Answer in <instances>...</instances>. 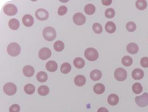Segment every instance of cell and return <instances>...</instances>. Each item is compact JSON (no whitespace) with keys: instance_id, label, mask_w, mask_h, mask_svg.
<instances>
[{"instance_id":"obj_1","label":"cell","mask_w":148,"mask_h":112,"mask_svg":"<svg viewBox=\"0 0 148 112\" xmlns=\"http://www.w3.org/2000/svg\"><path fill=\"white\" fill-rule=\"evenodd\" d=\"M43 36L48 41H51L56 38V33L54 28L51 26L45 28L43 30Z\"/></svg>"},{"instance_id":"obj_2","label":"cell","mask_w":148,"mask_h":112,"mask_svg":"<svg viewBox=\"0 0 148 112\" xmlns=\"http://www.w3.org/2000/svg\"><path fill=\"white\" fill-rule=\"evenodd\" d=\"M21 47L16 42L10 43L7 48V52L10 56L16 57L21 53Z\"/></svg>"},{"instance_id":"obj_3","label":"cell","mask_w":148,"mask_h":112,"mask_svg":"<svg viewBox=\"0 0 148 112\" xmlns=\"http://www.w3.org/2000/svg\"><path fill=\"white\" fill-rule=\"evenodd\" d=\"M84 56L88 60L94 61L98 59L99 53L96 49L93 48H89L85 50Z\"/></svg>"},{"instance_id":"obj_4","label":"cell","mask_w":148,"mask_h":112,"mask_svg":"<svg viewBox=\"0 0 148 112\" xmlns=\"http://www.w3.org/2000/svg\"><path fill=\"white\" fill-rule=\"evenodd\" d=\"M3 11L5 15L9 16H13L17 13L18 9L16 5L11 3H8L3 7Z\"/></svg>"},{"instance_id":"obj_5","label":"cell","mask_w":148,"mask_h":112,"mask_svg":"<svg viewBox=\"0 0 148 112\" xmlns=\"http://www.w3.org/2000/svg\"><path fill=\"white\" fill-rule=\"evenodd\" d=\"M4 93L8 95H12L17 92V86L12 82L6 83L3 88Z\"/></svg>"},{"instance_id":"obj_6","label":"cell","mask_w":148,"mask_h":112,"mask_svg":"<svg viewBox=\"0 0 148 112\" xmlns=\"http://www.w3.org/2000/svg\"><path fill=\"white\" fill-rule=\"evenodd\" d=\"M136 104L140 107H145L148 105V93H144L141 96H137L135 98Z\"/></svg>"},{"instance_id":"obj_7","label":"cell","mask_w":148,"mask_h":112,"mask_svg":"<svg viewBox=\"0 0 148 112\" xmlns=\"http://www.w3.org/2000/svg\"><path fill=\"white\" fill-rule=\"evenodd\" d=\"M114 75L116 80L119 81H123L127 78V73L124 69L119 68L116 69L114 73Z\"/></svg>"},{"instance_id":"obj_8","label":"cell","mask_w":148,"mask_h":112,"mask_svg":"<svg viewBox=\"0 0 148 112\" xmlns=\"http://www.w3.org/2000/svg\"><path fill=\"white\" fill-rule=\"evenodd\" d=\"M51 56V51L47 48H43L40 49L38 53V56L42 60H46Z\"/></svg>"},{"instance_id":"obj_9","label":"cell","mask_w":148,"mask_h":112,"mask_svg":"<svg viewBox=\"0 0 148 112\" xmlns=\"http://www.w3.org/2000/svg\"><path fill=\"white\" fill-rule=\"evenodd\" d=\"M74 22L77 25H83L86 21V18L82 13H75L73 16Z\"/></svg>"},{"instance_id":"obj_10","label":"cell","mask_w":148,"mask_h":112,"mask_svg":"<svg viewBox=\"0 0 148 112\" xmlns=\"http://www.w3.org/2000/svg\"><path fill=\"white\" fill-rule=\"evenodd\" d=\"M37 19L40 21H45L49 18V12L44 9H39L36 12Z\"/></svg>"},{"instance_id":"obj_11","label":"cell","mask_w":148,"mask_h":112,"mask_svg":"<svg viewBox=\"0 0 148 112\" xmlns=\"http://www.w3.org/2000/svg\"><path fill=\"white\" fill-rule=\"evenodd\" d=\"M22 23L26 27H30L34 24V19L30 15H25L22 18Z\"/></svg>"},{"instance_id":"obj_12","label":"cell","mask_w":148,"mask_h":112,"mask_svg":"<svg viewBox=\"0 0 148 112\" xmlns=\"http://www.w3.org/2000/svg\"><path fill=\"white\" fill-rule=\"evenodd\" d=\"M132 75L134 80H141L144 77V71L141 69L136 68L133 71L132 73Z\"/></svg>"},{"instance_id":"obj_13","label":"cell","mask_w":148,"mask_h":112,"mask_svg":"<svg viewBox=\"0 0 148 112\" xmlns=\"http://www.w3.org/2000/svg\"><path fill=\"white\" fill-rule=\"evenodd\" d=\"M127 50L128 53H130L132 55H134V54H136L137 53H138L139 48L137 44L132 42L127 45Z\"/></svg>"},{"instance_id":"obj_14","label":"cell","mask_w":148,"mask_h":112,"mask_svg":"<svg viewBox=\"0 0 148 112\" xmlns=\"http://www.w3.org/2000/svg\"><path fill=\"white\" fill-rule=\"evenodd\" d=\"M23 73L27 77H31L34 75V68L30 65H26L23 68Z\"/></svg>"},{"instance_id":"obj_15","label":"cell","mask_w":148,"mask_h":112,"mask_svg":"<svg viewBox=\"0 0 148 112\" xmlns=\"http://www.w3.org/2000/svg\"><path fill=\"white\" fill-rule=\"evenodd\" d=\"M74 82L77 86H82L86 82V78L83 75H77L74 79Z\"/></svg>"},{"instance_id":"obj_16","label":"cell","mask_w":148,"mask_h":112,"mask_svg":"<svg viewBox=\"0 0 148 112\" xmlns=\"http://www.w3.org/2000/svg\"><path fill=\"white\" fill-rule=\"evenodd\" d=\"M119 102V97L115 94H111L108 97V102L112 106L116 105Z\"/></svg>"},{"instance_id":"obj_17","label":"cell","mask_w":148,"mask_h":112,"mask_svg":"<svg viewBox=\"0 0 148 112\" xmlns=\"http://www.w3.org/2000/svg\"><path fill=\"white\" fill-rule=\"evenodd\" d=\"M46 69L50 72H54L58 69V64L54 61H49L46 65Z\"/></svg>"},{"instance_id":"obj_18","label":"cell","mask_w":148,"mask_h":112,"mask_svg":"<svg viewBox=\"0 0 148 112\" xmlns=\"http://www.w3.org/2000/svg\"><path fill=\"white\" fill-rule=\"evenodd\" d=\"M105 29L108 33L112 34L115 32L116 30V26L113 22L109 21L106 24Z\"/></svg>"},{"instance_id":"obj_19","label":"cell","mask_w":148,"mask_h":112,"mask_svg":"<svg viewBox=\"0 0 148 112\" xmlns=\"http://www.w3.org/2000/svg\"><path fill=\"white\" fill-rule=\"evenodd\" d=\"M101 77H102L101 72L97 69L93 70L90 73V77L93 81H98L100 80Z\"/></svg>"},{"instance_id":"obj_20","label":"cell","mask_w":148,"mask_h":112,"mask_svg":"<svg viewBox=\"0 0 148 112\" xmlns=\"http://www.w3.org/2000/svg\"><path fill=\"white\" fill-rule=\"evenodd\" d=\"M105 86L103 84L101 83L97 84L93 86V91L96 94H103L105 91Z\"/></svg>"},{"instance_id":"obj_21","label":"cell","mask_w":148,"mask_h":112,"mask_svg":"<svg viewBox=\"0 0 148 112\" xmlns=\"http://www.w3.org/2000/svg\"><path fill=\"white\" fill-rule=\"evenodd\" d=\"M74 65L76 68L82 69L85 65V61L83 58L80 57H77L74 60Z\"/></svg>"},{"instance_id":"obj_22","label":"cell","mask_w":148,"mask_h":112,"mask_svg":"<svg viewBox=\"0 0 148 112\" xmlns=\"http://www.w3.org/2000/svg\"><path fill=\"white\" fill-rule=\"evenodd\" d=\"M9 28L13 30H16L19 28V22L17 19H13L9 21Z\"/></svg>"},{"instance_id":"obj_23","label":"cell","mask_w":148,"mask_h":112,"mask_svg":"<svg viewBox=\"0 0 148 112\" xmlns=\"http://www.w3.org/2000/svg\"><path fill=\"white\" fill-rule=\"evenodd\" d=\"M71 70V66L69 62L63 63L60 67V71L63 74H68Z\"/></svg>"},{"instance_id":"obj_24","label":"cell","mask_w":148,"mask_h":112,"mask_svg":"<svg viewBox=\"0 0 148 112\" xmlns=\"http://www.w3.org/2000/svg\"><path fill=\"white\" fill-rule=\"evenodd\" d=\"M95 6L92 3H88L84 7V12L88 15H92L95 12Z\"/></svg>"},{"instance_id":"obj_25","label":"cell","mask_w":148,"mask_h":112,"mask_svg":"<svg viewBox=\"0 0 148 112\" xmlns=\"http://www.w3.org/2000/svg\"><path fill=\"white\" fill-rule=\"evenodd\" d=\"M48 78V75L45 72H39L37 75V80L40 82H45Z\"/></svg>"},{"instance_id":"obj_26","label":"cell","mask_w":148,"mask_h":112,"mask_svg":"<svg viewBox=\"0 0 148 112\" xmlns=\"http://www.w3.org/2000/svg\"><path fill=\"white\" fill-rule=\"evenodd\" d=\"M49 88L46 85H42L38 88V92L39 95L45 96L49 93Z\"/></svg>"},{"instance_id":"obj_27","label":"cell","mask_w":148,"mask_h":112,"mask_svg":"<svg viewBox=\"0 0 148 112\" xmlns=\"http://www.w3.org/2000/svg\"><path fill=\"white\" fill-rule=\"evenodd\" d=\"M136 8L141 10L145 9L147 7V2L145 0H138L136 3Z\"/></svg>"},{"instance_id":"obj_28","label":"cell","mask_w":148,"mask_h":112,"mask_svg":"<svg viewBox=\"0 0 148 112\" xmlns=\"http://www.w3.org/2000/svg\"><path fill=\"white\" fill-rule=\"evenodd\" d=\"M143 90V88L141 84L138 82H136L133 84L132 86V91L134 94H140Z\"/></svg>"},{"instance_id":"obj_29","label":"cell","mask_w":148,"mask_h":112,"mask_svg":"<svg viewBox=\"0 0 148 112\" xmlns=\"http://www.w3.org/2000/svg\"><path fill=\"white\" fill-rule=\"evenodd\" d=\"M36 88L33 84H27L24 86V91L27 94H33L35 92Z\"/></svg>"},{"instance_id":"obj_30","label":"cell","mask_w":148,"mask_h":112,"mask_svg":"<svg viewBox=\"0 0 148 112\" xmlns=\"http://www.w3.org/2000/svg\"><path fill=\"white\" fill-rule=\"evenodd\" d=\"M54 48L56 52H62L64 48V44L62 41H57L54 44Z\"/></svg>"},{"instance_id":"obj_31","label":"cell","mask_w":148,"mask_h":112,"mask_svg":"<svg viewBox=\"0 0 148 112\" xmlns=\"http://www.w3.org/2000/svg\"><path fill=\"white\" fill-rule=\"evenodd\" d=\"M121 62L125 66H130L133 63V59L130 56H124L121 59Z\"/></svg>"},{"instance_id":"obj_32","label":"cell","mask_w":148,"mask_h":112,"mask_svg":"<svg viewBox=\"0 0 148 112\" xmlns=\"http://www.w3.org/2000/svg\"><path fill=\"white\" fill-rule=\"evenodd\" d=\"M92 29L96 34H100L103 32V27L99 23H95L92 25Z\"/></svg>"},{"instance_id":"obj_33","label":"cell","mask_w":148,"mask_h":112,"mask_svg":"<svg viewBox=\"0 0 148 112\" xmlns=\"http://www.w3.org/2000/svg\"><path fill=\"white\" fill-rule=\"evenodd\" d=\"M105 15L106 17L108 19H112L115 16V11L112 8H108L107 9L105 12Z\"/></svg>"},{"instance_id":"obj_34","label":"cell","mask_w":148,"mask_h":112,"mask_svg":"<svg viewBox=\"0 0 148 112\" xmlns=\"http://www.w3.org/2000/svg\"><path fill=\"white\" fill-rule=\"evenodd\" d=\"M126 28L130 32H133L136 29V25L133 22H129L126 25Z\"/></svg>"},{"instance_id":"obj_35","label":"cell","mask_w":148,"mask_h":112,"mask_svg":"<svg viewBox=\"0 0 148 112\" xmlns=\"http://www.w3.org/2000/svg\"><path fill=\"white\" fill-rule=\"evenodd\" d=\"M67 12V8L65 6H61L58 8V13L59 16H63Z\"/></svg>"},{"instance_id":"obj_36","label":"cell","mask_w":148,"mask_h":112,"mask_svg":"<svg viewBox=\"0 0 148 112\" xmlns=\"http://www.w3.org/2000/svg\"><path fill=\"white\" fill-rule=\"evenodd\" d=\"M140 64L143 68H148V57H145L142 58L140 61Z\"/></svg>"},{"instance_id":"obj_37","label":"cell","mask_w":148,"mask_h":112,"mask_svg":"<svg viewBox=\"0 0 148 112\" xmlns=\"http://www.w3.org/2000/svg\"><path fill=\"white\" fill-rule=\"evenodd\" d=\"M20 106L18 104H14L12 105L9 109L10 112H19Z\"/></svg>"},{"instance_id":"obj_38","label":"cell","mask_w":148,"mask_h":112,"mask_svg":"<svg viewBox=\"0 0 148 112\" xmlns=\"http://www.w3.org/2000/svg\"><path fill=\"white\" fill-rule=\"evenodd\" d=\"M101 2L103 5H104L106 6H108L112 3V0H102Z\"/></svg>"},{"instance_id":"obj_39","label":"cell","mask_w":148,"mask_h":112,"mask_svg":"<svg viewBox=\"0 0 148 112\" xmlns=\"http://www.w3.org/2000/svg\"><path fill=\"white\" fill-rule=\"evenodd\" d=\"M97 112H108V111L107 110V108L103 107V108H100L98 109Z\"/></svg>"}]
</instances>
